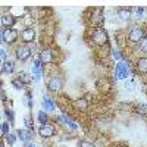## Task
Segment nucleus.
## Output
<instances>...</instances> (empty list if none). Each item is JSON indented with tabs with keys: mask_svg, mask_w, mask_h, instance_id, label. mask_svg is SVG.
Wrapping results in <instances>:
<instances>
[{
	"mask_svg": "<svg viewBox=\"0 0 147 147\" xmlns=\"http://www.w3.org/2000/svg\"><path fill=\"white\" fill-rule=\"evenodd\" d=\"M43 107H44V110H47V112H52V110L55 109V105L49 97H44L43 99Z\"/></svg>",
	"mask_w": 147,
	"mask_h": 147,
	"instance_id": "f3484780",
	"label": "nucleus"
},
{
	"mask_svg": "<svg viewBox=\"0 0 147 147\" xmlns=\"http://www.w3.org/2000/svg\"><path fill=\"white\" fill-rule=\"evenodd\" d=\"M24 121H25V125H27L28 129H32V128H34V122H32V119H31L30 115H27L25 118H24Z\"/></svg>",
	"mask_w": 147,
	"mask_h": 147,
	"instance_id": "aec40b11",
	"label": "nucleus"
},
{
	"mask_svg": "<svg viewBox=\"0 0 147 147\" xmlns=\"http://www.w3.org/2000/svg\"><path fill=\"white\" fill-rule=\"evenodd\" d=\"M115 77L118 80H122V78H127L128 77V66L125 63L119 62L116 65V69H115Z\"/></svg>",
	"mask_w": 147,
	"mask_h": 147,
	"instance_id": "6e6552de",
	"label": "nucleus"
},
{
	"mask_svg": "<svg viewBox=\"0 0 147 147\" xmlns=\"http://www.w3.org/2000/svg\"><path fill=\"white\" fill-rule=\"evenodd\" d=\"M112 57L116 59V60H121V59H122V56H121V53H119L118 50H112Z\"/></svg>",
	"mask_w": 147,
	"mask_h": 147,
	"instance_id": "c756f323",
	"label": "nucleus"
},
{
	"mask_svg": "<svg viewBox=\"0 0 147 147\" xmlns=\"http://www.w3.org/2000/svg\"><path fill=\"white\" fill-rule=\"evenodd\" d=\"M16 134H18V137L21 138V141L28 143L31 140V129H19Z\"/></svg>",
	"mask_w": 147,
	"mask_h": 147,
	"instance_id": "ddd939ff",
	"label": "nucleus"
},
{
	"mask_svg": "<svg viewBox=\"0 0 147 147\" xmlns=\"http://www.w3.org/2000/svg\"><path fill=\"white\" fill-rule=\"evenodd\" d=\"M6 140H7V143H9L10 146H13L15 141H16V136H15V134H12V132H9L7 136H6Z\"/></svg>",
	"mask_w": 147,
	"mask_h": 147,
	"instance_id": "5701e85b",
	"label": "nucleus"
},
{
	"mask_svg": "<svg viewBox=\"0 0 147 147\" xmlns=\"http://www.w3.org/2000/svg\"><path fill=\"white\" fill-rule=\"evenodd\" d=\"M128 38L131 43H141V40L144 38V30L141 28H132L128 34Z\"/></svg>",
	"mask_w": 147,
	"mask_h": 147,
	"instance_id": "20e7f679",
	"label": "nucleus"
},
{
	"mask_svg": "<svg viewBox=\"0 0 147 147\" xmlns=\"http://www.w3.org/2000/svg\"><path fill=\"white\" fill-rule=\"evenodd\" d=\"M25 103H27L28 107H32V100H31V94L30 93H27V96H25Z\"/></svg>",
	"mask_w": 147,
	"mask_h": 147,
	"instance_id": "cd10ccee",
	"label": "nucleus"
},
{
	"mask_svg": "<svg viewBox=\"0 0 147 147\" xmlns=\"http://www.w3.org/2000/svg\"><path fill=\"white\" fill-rule=\"evenodd\" d=\"M93 41L97 44V46H103L109 41V35L106 32V30L103 28H96L93 31Z\"/></svg>",
	"mask_w": 147,
	"mask_h": 147,
	"instance_id": "f257e3e1",
	"label": "nucleus"
},
{
	"mask_svg": "<svg viewBox=\"0 0 147 147\" xmlns=\"http://www.w3.org/2000/svg\"><path fill=\"white\" fill-rule=\"evenodd\" d=\"M2 134H3V136H7V134H9V124H7V122H3V124H2Z\"/></svg>",
	"mask_w": 147,
	"mask_h": 147,
	"instance_id": "393cba45",
	"label": "nucleus"
},
{
	"mask_svg": "<svg viewBox=\"0 0 147 147\" xmlns=\"http://www.w3.org/2000/svg\"><path fill=\"white\" fill-rule=\"evenodd\" d=\"M6 116L9 118L10 122H13V110H12V109H6Z\"/></svg>",
	"mask_w": 147,
	"mask_h": 147,
	"instance_id": "c85d7f7f",
	"label": "nucleus"
},
{
	"mask_svg": "<svg viewBox=\"0 0 147 147\" xmlns=\"http://www.w3.org/2000/svg\"><path fill=\"white\" fill-rule=\"evenodd\" d=\"M12 85H13L15 88H18V90H21L22 87H24V82L19 80V78H15V80H12Z\"/></svg>",
	"mask_w": 147,
	"mask_h": 147,
	"instance_id": "412c9836",
	"label": "nucleus"
},
{
	"mask_svg": "<svg viewBox=\"0 0 147 147\" xmlns=\"http://www.w3.org/2000/svg\"><path fill=\"white\" fill-rule=\"evenodd\" d=\"M25 147H35V146H34V144H30V143H27V146H25Z\"/></svg>",
	"mask_w": 147,
	"mask_h": 147,
	"instance_id": "473e14b6",
	"label": "nucleus"
},
{
	"mask_svg": "<svg viewBox=\"0 0 147 147\" xmlns=\"http://www.w3.org/2000/svg\"><path fill=\"white\" fill-rule=\"evenodd\" d=\"M75 106L80 107V109H85V107H87V100H85V99H78L75 102Z\"/></svg>",
	"mask_w": 147,
	"mask_h": 147,
	"instance_id": "4be33fe9",
	"label": "nucleus"
},
{
	"mask_svg": "<svg viewBox=\"0 0 147 147\" xmlns=\"http://www.w3.org/2000/svg\"><path fill=\"white\" fill-rule=\"evenodd\" d=\"M62 87H63V80H62V77H59V75H53V77H50V80L47 81V88L50 91H60Z\"/></svg>",
	"mask_w": 147,
	"mask_h": 147,
	"instance_id": "7ed1b4c3",
	"label": "nucleus"
},
{
	"mask_svg": "<svg viewBox=\"0 0 147 147\" xmlns=\"http://www.w3.org/2000/svg\"><path fill=\"white\" fill-rule=\"evenodd\" d=\"M31 49L28 46H19L16 49V57L21 60V62H24V60H27L30 56H31Z\"/></svg>",
	"mask_w": 147,
	"mask_h": 147,
	"instance_id": "39448f33",
	"label": "nucleus"
},
{
	"mask_svg": "<svg viewBox=\"0 0 147 147\" xmlns=\"http://www.w3.org/2000/svg\"><path fill=\"white\" fill-rule=\"evenodd\" d=\"M78 146H80V147H96V144H94V143L87 141V140H81V141L78 143Z\"/></svg>",
	"mask_w": 147,
	"mask_h": 147,
	"instance_id": "b1692460",
	"label": "nucleus"
},
{
	"mask_svg": "<svg viewBox=\"0 0 147 147\" xmlns=\"http://www.w3.org/2000/svg\"><path fill=\"white\" fill-rule=\"evenodd\" d=\"M18 38V31L13 28H5L2 30V41L6 44H13Z\"/></svg>",
	"mask_w": 147,
	"mask_h": 147,
	"instance_id": "f03ea898",
	"label": "nucleus"
},
{
	"mask_svg": "<svg viewBox=\"0 0 147 147\" xmlns=\"http://www.w3.org/2000/svg\"><path fill=\"white\" fill-rule=\"evenodd\" d=\"M2 60L6 62V50H5V49H2Z\"/></svg>",
	"mask_w": 147,
	"mask_h": 147,
	"instance_id": "7c9ffc66",
	"label": "nucleus"
},
{
	"mask_svg": "<svg viewBox=\"0 0 147 147\" xmlns=\"http://www.w3.org/2000/svg\"><path fill=\"white\" fill-rule=\"evenodd\" d=\"M140 49L143 52H147V37H144V38L141 40V43H140Z\"/></svg>",
	"mask_w": 147,
	"mask_h": 147,
	"instance_id": "a878e982",
	"label": "nucleus"
},
{
	"mask_svg": "<svg viewBox=\"0 0 147 147\" xmlns=\"http://www.w3.org/2000/svg\"><path fill=\"white\" fill-rule=\"evenodd\" d=\"M21 38H22V41H25V43H32L34 38H35V30L32 27H27L21 32Z\"/></svg>",
	"mask_w": 147,
	"mask_h": 147,
	"instance_id": "423d86ee",
	"label": "nucleus"
},
{
	"mask_svg": "<svg viewBox=\"0 0 147 147\" xmlns=\"http://www.w3.org/2000/svg\"><path fill=\"white\" fill-rule=\"evenodd\" d=\"M32 77L34 80H40L41 77V60H35L34 65H32Z\"/></svg>",
	"mask_w": 147,
	"mask_h": 147,
	"instance_id": "9b49d317",
	"label": "nucleus"
},
{
	"mask_svg": "<svg viewBox=\"0 0 147 147\" xmlns=\"http://www.w3.org/2000/svg\"><path fill=\"white\" fill-rule=\"evenodd\" d=\"M0 21H2V27L3 28H12V27L15 25V22H16L15 16L12 15V13H3Z\"/></svg>",
	"mask_w": 147,
	"mask_h": 147,
	"instance_id": "1a4fd4ad",
	"label": "nucleus"
},
{
	"mask_svg": "<svg viewBox=\"0 0 147 147\" xmlns=\"http://www.w3.org/2000/svg\"><path fill=\"white\" fill-rule=\"evenodd\" d=\"M38 134L43 137V138H49L55 134V127L50 125V124H43L40 128H38Z\"/></svg>",
	"mask_w": 147,
	"mask_h": 147,
	"instance_id": "0eeeda50",
	"label": "nucleus"
},
{
	"mask_svg": "<svg viewBox=\"0 0 147 147\" xmlns=\"http://www.w3.org/2000/svg\"><path fill=\"white\" fill-rule=\"evenodd\" d=\"M2 102H6V93H5V90H2Z\"/></svg>",
	"mask_w": 147,
	"mask_h": 147,
	"instance_id": "2f4dec72",
	"label": "nucleus"
},
{
	"mask_svg": "<svg viewBox=\"0 0 147 147\" xmlns=\"http://www.w3.org/2000/svg\"><path fill=\"white\" fill-rule=\"evenodd\" d=\"M118 15H119V18H122V19H129L131 15H132V10H131V9H125V7H121V9L118 10Z\"/></svg>",
	"mask_w": 147,
	"mask_h": 147,
	"instance_id": "dca6fc26",
	"label": "nucleus"
},
{
	"mask_svg": "<svg viewBox=\"0 0 147 147\" xmlns=\"http://www.w3.org/2000/svg\"><path fill=\"white\" fill-rule=\"evenodd\" d=\"M40 60H41V63H44V65L52 63L53 62V52L50 50V49H44V50H41Z\"/></svg>",
	"mask_w": 147,
	"mask_h": 147,
	"instance_id": "9d476101",
	"label": "nucleus"
},
{
	"mask_svg": "<svg viewBox=\"0 0 147 147\" xmlns=\"http://www.w3.org/2000/svg\"><path fill=\"white\" fill-rule=\"evenodd\" d=\"M18 78H19V80H21L24 84H30V82L32 81V77L30 75V74H27V72H19Z\"/></svg>",
	"mask_w": 147,
	"mask_h": 147,
	"instance_id": "a211bd4d",
	"label": "nucleus"
},
{
	"mask_svg": "<svg viewBox=\"0 0 147 147\" xmlns=\"http://www.w3.org/2000/svg\"><path fill=\"white\" fill-rule=\"evenodd\" d=\"M136 68L141 74H147V57H140L136 63Z\"/></svg>",
	"mask_w": 147,
	"mask_h": 147,
	"instance_id": "f8f14e48",
	"label": "nucleus"
},
{
	"mask_svg": "<svg viewBox=\"0 0 147 147\" xmlns=\"http://www.w3.org/2000/svg\"><path fill=\"white\" fill-rule=\"evenodd\" d=\"M15 71V63L12 62V60H6V62H3L2 65V72L3 74H12Z\"/></svg>",
	"mask_w": 147,
	"mask_h": 147,
	"instance_id": "4468645a",
	"label": "nucleus"
},
{
	"mask_svg": "<svg viewBox=\"0 0 147 147\" xmlns=\"http://www.w3.org/2000/svg\"><path fill=\"white\" fill-rule=\"evenodd\" d=\"M38 119H40L41 125H43V124H46V121H47V115H46L44 112H40V113H38Z\"/></svg>",
	"mask_w": 147,
	"mask_h": 147,
	"instance_id": "bb28decb",
	"label": "nucleus"
},
{
	"mask_svg": "<svg viewBox=\"0 0 147 147\" xmlns=\"http://www.w3.org/2000/svg\"><path fill=\"white\" fill-rule=\"evenodd\" d=\"M137 113L143 115V116H147V105H138L137 106Z\"/></svg>",
	"mask_w": 147,
	"mask_h": 147,
	"instance_id": "6ab92c4d",
	"label": "nucleus"
},
{
	"mask_svg": "<svg viewBox=\"0 0 147 147\" xmlns=\"http://www.w3.org/2000/svg\"><path fill=\"white\" fill-rule=\"evenodd\" d=\"M91 22L93 24H102L103 22V12H102V9H94Z\"/></svg>",
	"mask_w": 147,
	"mask_h": 147,
	"instance_id": "2eb2a0df",
	"label": "nucleus"
}]
</instances>
